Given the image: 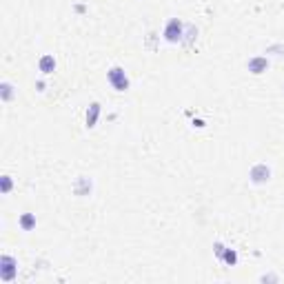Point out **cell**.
<instances>
[{"label":"cell","mask_w":284,"mask_h":284,"mask_svg":"<svg viewBox=\"0 0 284 284\" xmlns=\"http://www.w3.org/2000/svg\"><path fill=\"white\" fill-rule=\"evenodd\" d=\"M107 82L111 84V89L118 93H127L131 89L129 74H127V69L120 67V65H113V67L107 69Z\"/></svg>","instance_id":"cell-1"},{"label":"cell","mask_w":284,"mask_h":284,"mask_svg":"<svg viewBox=\"0 0 284 284\" xmlns=\"http://www.w3.org/2000/svg\"><path fill=\"white\" fill-rule=\"evenodd\" d=\"M184 25L180 18H169L165 22V27H162V40L167 42V45H180L182 42V36H184Z\"/></svg>","instance_id":"cell-2"},{"label":"cell","mask_w":284,"mask_h":284,"mask_svg":"<svg viewBox=\"0 0 284 284\" xmlns=\"http://www.w3.org/2000/svg\"><path fill=\"white\" fill-rule=\"evenodd\" d=\"M18 277V260L9 253L0 256V280L3 282H14Z\"/></svg>","instance_id":"cell-3"},{"label":"cell","mask_w":284,"mask_h":284,"mask_svg":"<svg viewBox=\"0 0 284 284\" xmlns=\"http://www.w3.org/2000/svg\"><path fill=\"white\" fill-rule=\"evenodd\" d=\"M271 178H273V171H271V167L267 162H256V165L249 169V180H251V184H256V186L267 184Z\"/></svg>","instance_id":"cell-4"},{"label":"cell","mask_w":284,"mask_h":284,"mask_svg":"<svg viewBox=\"0 0 284 284\" xmlns=\"http://www.w3.org/2000/svg\"><path fill=\"white\" fill-rule=\"evenodd\" d=\"M220 262H222V264H227V267H235V264L240 262V256H238V251H235V249H231V246H225V253H222Z\"/></svg>","instance_id":"cell-11"},{"label":"cell","mask_w":284,"mask_h":284,"mask_svg":"<svg viewBox=\"0 0 284 284\" xmlns=\"http://www.w3.org/2000/svg\"><path fill=\"white\" fill-rule=\"evenodd\" d=\"M193 129H204V127H207V122H204L202 118H193Z\"/></svg>","instance_id":"cell-16"},{"label":"cell","mask_w":284,"mask_h":284,"mask_svg":"<svg viewBox=\"0 0 284 284\" xmlns=\"http://www.w3.org/2000/svg\"><path fill=\"white\" fill-rule=\"evenodd\" d=\"M196 40H198V27L191 25V22H186L184 25V36H182V42H180V45H182L184 49H191V47L196 45Z\"/></svg>","instance_id":"cell-9"},{"label":"cell","mask_w":284,"mask_h":284,"mask_svg":"<svg viewBox=\"0 0 284 284\" xmlns=\"http://www.w3.org/2000/svg\"><path fill=\"white\" fill-rule=\"evenodd\" d=\"M58 69V60L51 56V53H45V56H40L38 60V71L42 76H51L53 71Z\"/></svg>","instance_id":"cell-7"},{"label":"cell","mask_w":284,"mask_h":284,"mask_svg":"<svg viewBox=\"0 0 284 284\" xmlns=\"http://www.w3.org/2000/svg\"><path fill=\"white\" fill-rule=\"evenodd\" d=\"M74 11H76V14H87V5L76 3V5H74Z\"/></svg>","instance_id":"cell-17"},{"label":"cell","mask_w":284,"mask_h":284,"mask_svg":"<svg viewBox=\"0 0 284 284\" xmlns=\"http://www.w3.org/2000/svg\"><path fill=\"white\" fill-rule=\"evenodd\" d=\"M260 282H280V275H273V273L260 275Z\"/></svg>","instance_id":"cell-15"},{"label":"cell","mask_w":284,"mask_h":284,"mask_svg":"<svg viewBox=\"0 0 284 284\" xmlns=\"http://www.w3.org/2000/svg\"><path fill=\"white\" fill-rule=\"evenodd\" d=\"M100 113H102L100 102H91V105H89V109H87V113H84V124H87V129H93V127L98 124Z\"/></svg>","instance_id":"cell-8"},{"label":"cell","mask_w":284,"mask_h":284,"mask_svg":"<svg viewBox=\"0 0 284 284\" xmlns=\"http://www.w3.org/2000/svg\"><path fill=\"white\" fill-rule=\"evenodd\" d=\"M269 58L267 56H253L246 60V69H249V74L253 76H262V74H267L269 71Z\"/></svg>","instance_id":"cell-5"},{"label":"cell","mask_w":284,"mask_h":284,"mask_svg":"<svg viewBox=\"0 0 284 284\" xmlns=\"http://www.w3.org/2000/svg\"><path fill=\"white\" fill-rule=\"evenodd\" d=\"M225 242H220V240H215L213 242V256H215V260L220 262V258H222V253H225Z\"/></svg>","instance_id":"cell-14"},{"label":"cell","mask_w":284,"mask_h":284,"mask_svg":"<svg viewBox=\"0 0 284 284\" xmlns=\"http://www.w3.org/2000/svg\"><path fill=\"white\" fill-rule=\"evenodd\" d=\"M36 225H38V220H36V213H22L18 217V227L22 229V231H34Z\"/></svg>","instance_id":"cell-10"},{"label":"cell","mask_w":284,"mask_h":284,"mask_svg":"<svg viewBox=\"0 0 284 284\" xmlns=\"http://www.w3.org/2000/svg\"><path fill=\"white\" fill-rule=\"evenodd\" d=\"M11 191H14V178H11L9 173H5V176L0 178V193H3V196H9Z\"/></svg>","instance_id":"cell-13"},{"label":"cell","mask_w":284,"mask_h":284,"mask_svg":"<svg viewBox=\"0 0 284 284\" xmlns=\"http://www.w3.org/2000/svg\"><path fill=\"white\" fill-rule=\"evenodd\" d=\"M74 193L78 198H87L93 193V180L87 178V176H78L76 182H74Z\"/></svg>","instance_id":"cell-6"},{"label":"cell","mask_w":284,"mask_h":284,"mask_svg":"<svg viewBox=\"0 0 284 284\" xmlns=\"http://www.w3.org/2000/svg\"><path fill=\"white\" fill-rule=\"evenodd\" d=\"M36 89H38V91H45V89H47V82L42 80V78H38V80H36Z\"/></svg>","instance_id":"cell-18"},{"label":"cell","mask_w":284,"mask_h":284,"mask_svg":"<svg viewBox=\"0 0 284 284\" xmlns=\"http://www.w3.org/2000/svg\"><path fill=\"white\" fill-rule=\"evenodd\" d=\"M16 98V89H14V84L11 82H0V100L3 102H11Z\"/></svg>","instance_id":"cell-12"}]
</instances>
